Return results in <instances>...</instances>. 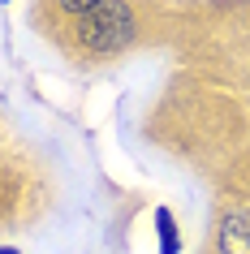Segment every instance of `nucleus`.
I'll list each match as a JSON object with an SVG mask.
<instances>
[{"label":"nucleus","mask_w":250,"mask_h":254,"mask_svg":"<svg viewBox=\"0 0 250 254\" xmlns=\"http://www.w3.org/2000/svg\"><path fill=\"white\" fill-rule=\"evenodd\" d=\"M78 39H82L86 52H99V56L121 52V48L134 39V9L125 4V0H108V4H99L95 13H86L78 22Z\"/></svg>","instance_id":"obj_1"},{"label":"nucleus","mask_w":250,"mask_h":254,"mask_svg":"<svg viewBox=\"0 0 250 254\" xmlns=\"http://www.w3.org/2000/svg\"><path fill=\"white\" fill-rule=\"evenodd\" d=\"M220 250L224 254H250V207L229 211L220 220Z\"/></svg>","instance_id":"obj_2"},{"label":"nucleus","mask_w":250,"mask_h":254,"mask_svg":"<svg viewBox=\"0 0 250 254\" xmlns=\"http://www.w3.org/2000/svg\"><path fill=\"white\" fill-rule=\"evenodd\" d=\"M156 233H160V254H181V228L168 207H156Z\"/></svg>","instance_id":"obj_3"},{"label":"nucleus","mask_w":250,"mask_h":254,"mask_svg":"<svg viewBox=\"0 0 250 254\" xmlns=\"http://www.w3.org/2000/svg\"><path fill=\"white\" fill-rule=\"evenodd\" d=\"M56 4H61V9H65L69 17H86V13H95V9H99V4H108V0H56Z\"/></svg>","instance_id":"obj_4"}]
</instances>
